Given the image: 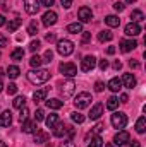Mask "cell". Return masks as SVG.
<instances>
[{
    "instance_id": "1",
    "label": "cell",
    "mask_w": 146,
    "mask_h": 147,
    "mask_svg": "<svg viewBox=\"0 0 146 147\" xmlns=\"http://www.w3.org/2000/svg\"><path fill=\"white\" fill-rule=\"evenodd\" d=\"M48 79H50V72L46 69H36L28 72V80L31 84H45Z\"/></svg>"
},
{
    "instance_id": "2",
    "label": "cell",
    "mask_w": 146,
    "mask_h": 147,
    "mask_svg": "<svg viewBox=\"0 0 146 147\" xmlns=\"http://www.w3.org/2000/svg\"><path fill=\"white\" fill-rule=\"evenodd\" d=\"M57 51L62 57H69L74 53V43L71 39H59L57 41Z\"/></svg>"
},
{
    "instance_id": "3",
    "label": "cell",
    "mask_w": 146,
    "mask_h": 147,
    "mask_svg": "<svg viewBox=\"0 0 146 147\" xmlns=\"http://www.w3.org/2000/svg\"><path fill=\"white\" fill-rule=\"evenodd\" d=\"M91 105V94L89 92H79L77 96H76V99H74V106L77 108V110H84V108H88Z\"/></svg>"
},
{
    "instance_id": "4",
    "label": "cell",
    "mask_w": 146,
    "mask_h": 147,
    "mask_svg": "<svg viewBox=\"0 0 146 147\" xmlns=\"http://www.w3.org/2000/svg\"><path fill=\"white\" fill-rule=\"evenodd\" d=\"M112 125L115 127V128H119V130H122L126 125H127V116H126V113H122V111H119V113H113L112 115Z\"/></svg>"
},
{
    "instance_id": "5",
    "label": "cell",
    "mask_w": 146,
    "mask_h": 147,
    "mask_svg": "<svg viewBox=\"0 0 146 147\" xmlns=\"http://www.w3.org/2000/svg\"><path fill=\"white\" fill-rule=\"evenodd\" d=\"M95 67H96V58L93 55H88L81 60V70L83 72H91Z\"/></svg>"
},
{
    "instance_id": "6",
    "label": "cell",
    "mask_w": 146,
    "mask_h": 147,
    "mask_svg": "<svg viewBox=\"0 0 146 147\" xmlns=\"http://www.w3.org/2000/svg\"><path fill=\"white\" fill-rule=\"evenodd\" d=\"M131 140V135H129V132H126V130H119L117 134H115V137H113V146H126L127 142Z\"/></svg>"
},
{
    "instance_id": "7",
    "label": "cell",
    "mask_w": 146,
    "mask_h": 147,
    "mask_svg": "<svg viewBox=\"0 0 146 147\" xmlns=\"http://www.w3.org/2000/svg\"><path fill=\"white\" fill-rule=\"evenodd\" d=\"M74 91H76V82H74L72 79L65 80V82L62 84V87H60V92H62L64 98H71L74 94Z\"/></svg>"
},
{
    "instance_id": "8",
    "label": "cell",
    "mask_w": 146,
    "mask_h": 147,
    "mask_svg": "<svg viewBox=\"0 0 146 147\" xmlns=\"http://www.w3.org/2000/svg\"><path fill=\"white\" fill-rule=\"evenodd\" d=\"M77 17L81 19V24H83V22H89V21L93 19V10H91L89 7H81V9L77 10Z\"/></svg>"
},
{
    "instance_id": "9",
    "label": "cell",
    "mask_w": 146,
    "mask_h": 147,
    "mask_svg": "<svg viewBox=\"0 0 146 147\" xmlns=\"http://www.w3.org/2000/svg\"><path fill=\"white\" fill-rule=\"evenodd\" d=\"M59 70L64 74L65 77H74V75L77 74V67H76L74 63H62V65L59 67Z\"/></svg>"
},
{
    "instance_id": "10",
    "label": "cell",
    "mask_w": 146,
    "mask_h": 147,
    "mask_svg": "<svg viewBox=\"0 0 146 147\" xmlns=\"http://www.w3.org/2000/svg\"><path fill=\"white\" fill-rule=\"evenodd\" d=\"M55 22H57V12H53V10H48V12H45V14H43V24H45L46 28L53 26Z\"/></svg>"
},
{
    "instance_id": "11",
    "label": "cell",
    "mask_w": 146,
    "mask_h": 147,
    "mask_svg": "<svg viewBox=\"0 0 146 147\" xmlns=\"http://www.w3.org/2000/svg\"><path fill=\"white\" fill-rule=\"evenodd\" d=\"M124 33H126L127 36H138V34L141 33V26H139L138 22H129V24L126 26Z\"/></svg>"
},
{
    "instance_id": "12",
    "label": "cell",
    "mask_w": 146,
    "mask_h": 147,
    "mask_svg": "<svg viewBox=\"0 0 146 147\" xmlns=\"http://www.w3.org/2000/svg\"><path fill=\"white\" fill-rule=\"evenodd\" d=\"M136 46H138V43H136L134 39H122V41H120V51H124V53L132 51Z\"/></svg>"
},
{
    "instance_id": "13",
    "label": "cell",
    "mask_w": 146,
    "mask_h": 147,
    "mask_svg": "<svg viewBox=\"0 0 146 147\" xmlns=\"http://www.w3.org/2000/svg\"><path fill=\"white\" fill-rule=\"evenodd\" d=\"M24 9H26V12L28 14H36L38 10H40V0H26V3H24Z\"/></svg>"
},
{
    "instance_id": "14",
    "label": "cell",
    "mask_w": 146,
    "mask_h": 147,
    "mask_svg": "<svg viewBox=\"0 0 146 147\" xmlns=\"http://www.w3.org/2000/svg\"><path fill=\"white\" fill-rule=\"evenodd\" d=\"M120 82H122L126 87L132 89V87L136 86V77H134L132 74H124V75H122V79H120Z\"/></svg>"
},
{
    "instance_id": "15",
    "label": "cell",
    "mask_w": 146,
    "mask_h": 147,
    "mask_svg": "<svg viewBox=\"0 0 146 147\" xmlns=\"http://www.w3.org/2000/svg\"><path fill=\"white\" fill-rule=\"evenodd\" d=\"M38 128H36V121L33 120H24L23 121V132L24 134H35Z\"/></svg>"
},
{
    "instance_id": "16",
    "label": "cell",
    "mask_w": 146,
    "mask_h": 147,
    "mask_svg": "<svg viewBox=\"0 0 146 147\" xmlns=\"http://www.w3.org/2000/svg\"><path fill=\"white\" fill-rule=\"evenodd\" d=\"M102 115H103V105H102V103H96V105L91 108V111H89V118H91V120H98Z\"/></svg>"
},
{
    "instance_id": "17",
    "label": "cell",
    "mask_w": 146,
    "mask_h": 147,
    "mask_svg": "<svg viewBox=\"0 0 146 147\" xmlns=\"http://www.w3.org/2000/svg\"><path fill=\"white\" fill-rule=\"evenodd\" d=\"M12 123V113L7 110V111H3V113H0V127H9Z\"/></svg>"
},
{
    "instance_id": "18",
    "label": "cell",
    "mask_w": 146,
    "mask_h": 147,
    "mask_svg": "<svg viewBox=\"0 0 146 147\" xmlns=\"http://www.w3.org/2000/svg\"><path fill=\"white\" fill-rule=\"evenodd\" d=\"M48 139H50V135L46 132H43V130H36L35 132V142L36 144H46Z\"/></svg>"
},
{
    "instance_id": "19",
    "label": "cell",
    "mask_w": 146,
    "mask_h": 147,
    "mask_svg": "<svg viewBox=\"0 0 146 147\" xmlns=\"http://www.w3.org/2000/svg\"><path fill=\"white\" fill-rule=\"evenodd\" d=\"M108 89L112 91V92H119V91L122 89V82H120V79H119V77H113V79H110Z\"/></svg>"
},
{
    "instance_id": "20",
    "label": "cell",
    "mask_w": 146,
    "mask_h": 147,
    "mask_svg": "<svg viewBox=\"0 0 146 147\" xmlns=\"http://www.w3.org/2000/svg\"><path fill=\"white\" fill-rule=\"evenodd\" d=\"M53 128H55V130H53V135H55V137H59V139H60V137H64V135L67 134V125H64V123H60V121H59Z\"/></svg>"
},
{
    "instance_id": "21",
    "label": "cell",
    "mask_w": 146,
    "mask_h": 147,
    "mask_svg": "<svg viewBox=\"0 0 146 147\" xmlns=\"http://www.w3.org/2000/svg\"><path fill=\"white\" fill-rule=\"evenodd\" d=\"M46 94H48V89H46V87H41V89H38V91H35V94H33V99H35V103H40V101H45Z\"/></svg>"
},
{
    "instance_id": "22",
    "label": "cell",
    "mask_w": 146,
    "mask_h": 147,
    "mask_svg": "<svg viewBox=\"0 0 146 147\" xmlns=\"http://www.w3.org/2000/svg\"><path fill=\"white\" fill-rule=\"evenodd\" d=\"M45 123H46L48 128H53V127L59 123V115H57V113H50V115L45 118Z\"/></svg>"
},
{
    "instance_id": "23",
    "label": "cell",
    "mask_w": 146,
    "mask_h": 147,
    "mask_svg": "<svg viewBox=\"0 0 146 147\" xmlns=\"http://www.w3.org/2000/svg\"><path fill=\"white\" fill-rule=\"evenodd\" d=\"M105 24L110 26V28H119L120 19H119L117 16H107V17H105Z\"/></svg>"
},
{
    "instance_id": "24",
    "label": "cell",
    "mask_w": 146,
    "mask_h": 147,
    "mask_svg": "<svg viewBox=\"0 0 146 147\" xmlns=\"http://www.w3.org/2000/svg\"><path fill=\"white\" fill-rule=\"evenodd\" d=\"M67 33L71 34H77V33H83V24L81 22H72L67 26Z\"/></svg>"
},
{
    "instance_id": "25",
    "label": "cell",
    "mask_w": 146,
    "mask_h": 147,
    "mask_svg": "<svg viewBox=\"0 0 146 147\" xmlns=\"http://www.w3.org/2000/svg\"><path fill=\"white\" fill-rule=\"evenodd\" d=\"M10 58H12L14 62H19V60H23V58H24V50H23V48H16V50L10 53Z\"/></svg>"
},
{
    "instance_id": "26",
    "label": "cell",
    "mask_w": 146,
    "mask_h": 147,
    "mask_svg": "<svg viewBox=\"0 0 146 147\" xmlns=\"http://www.w3.org/2000/svg\"><path fill=\"white\" fill-rule=\"evenodd\" d=\"M12 106H14L16 110H21V108H24V106H26V98H24V96H17V98L12 101Z\"/></svg>"
},
{
    "instance_id": "27",
    "label": "cell",
    "mask_w": 146,
    "mask_h": 147,
    "mask_svg": "<svg viewBox=\"0 0 146 147\" xmlns=\"http://www.w3.org/2000/svg\"><path fill=\"white\" fill-rule=\"evenodd\" d=\"M46 106H48L50 110H60V108L64 106V103H62L60 99H48V101H46Z\"/></svg>"
},
{
    "instance_id": "28",
    "label": "cell",
    "mask_w": 146,
    "mask_h": 147,
    "mask_svg": "<svg viewBox=\"0 0 146 147\" xmlns=\"http://www.w3.org/2000/svg\"><path fill=\"white\" fill-rule=\"evenodd\" d=\"M136 132H138V134H145L146 132V118L145 116H141V118L136 121Z\"/></svg>"
},
{
    "instance_id": "29",
    "label": "cell",
    "mask_w": 146,
    "mask_h": 147,
    "mask_svg": "<svg viewBox=\"0 0 146 147\" xmlns=\"http://www.w3.org/2000/svg\"><path fill=\"white\" fill-rule=\"evenodd\" d=\"M112 39H113V33H110V31H102V33H98V41H100V43L112 41Z\"/></svg>"
},
{
    "instance_id": "30",
    "label": "cell",
    "mask_w": 146,
    "mask_h": 147,
    "mask_svg": "<svg viewBox=\"0 0 146 147\" xmlns=\"http://www.w3.org/2000/svg\"><path fill=\"white\" fill-rule=\"evenodd\" d=\"M21 24H23V21H21L19 17H17V19H12V21L9 22V26H7V28H9V33H16Z\"/></svg>"
},
{
    "instance_id": "31",
    "label": "cell",
    "mask_w": 146,
    "mask_h": 147,
    "mask_svg": "<svg viewBox=\"0 0 146 147\" xmlns=\"http://www.w3.org/2000/svg\"><path fill=\"white\" fill-rule=\"evenodd\" d=\"M117 106H119V98H115V96H110L108 99H107V110L113 111Z\"/></svg>"
},
{
    "instance_id": "32",
    "label": "cell",
    "mask_w": 146,
    "mask_h": 147,
    "mask_svg": "<svg viewBox=\"0 0 146 147\" xmlns=\"http://www.w3.org/2000/svg\"><path fill=\"white\" fill-rule=\"evenodd\" d=\"M19 74H21V70H19V67H16V65H10V67L7 69V75H9L10 79H17Z\"/></svg>"
},
{
    "instance_id": "33",
    "label": "cell",
    "mask_w": 146,
    "mask_h": 147,
    "mask_svg": "<svg viewBox=\"0 0 146 147\" xmlns=\"http://www.w3.org/2000/svg\"><path fill=\"white\" fill-rule=\"evenodd\" d=\"M71 120H72L74 123H84L86 116L81 115V113H77V111H74V113H71Z\"/></svg>"
},
{
    "instance_id": "34",
    "label": "cell",
    "mask_w": 146,
    "mask_h": 147,
    "mask_svg": "<svg viewBox=\"0 0 146 147\" xmlns=\"http://www.w3.org/2000/svg\"><path fill=\"white\" fill-rule=\"evenodd\" d=\"M131 19H132V22H141V21L145 19V14H143L141 10H132Z\"/></svg>"
},
{
    "instance_id": "35",
    "label": "cell",
    "mask_w": 146,
    "mask_h": 147,
    "mask_svg": "<svg viewBox=\"0 0 146 147\" xmlns=\"http://www.w3.org/2000/svg\"><path fill=\"white\" fill-rule=\"evenodd\" d=\"M88 147H103V140H102V137H100V135H95V137L91 139V142L88 144Z\"/></svg>"
},
{
    "instance_id": "36",
    "label": "cell",
    "mask_w": 146,
    "mask_h": 147,
    "mask_svg": "<svg viewBox=\"0 0 146 147\" xmlns=\"http://www.w3.org/2000/svg\"><path fill=\"white\" fill-rule=\"evenodd\" d=\"M41 63H43V60H41V57H38V55H33L31 60H29V65H31V67H36V69H40Z\"/></svg>"
},
{
    "instance_id": "37",
    "label": "cell",
    "mask_w": 146,
    "mask_h": 147,
    "mask_svg": "<svg viewBox=\"0 0 146 147\" xmlns=\"http://www.w3.org/2000/svg\"><path fill=\"white\" fill-rule=\"evenodd\" d=\"M38 33V24H36V21H33L29 26H28V34H31V36H35Z\"/></svg>"
},
{
    "instance_id": "38",
    "label": "cell",
    "mask_w": 146,
    "mask_h": 147,
    "mask_svg": "<svg viewBox=\"0 0 146 147\" xmlns=\"http://www.w3.org/2000/svg\"><path fill=\"white\" fill-rule=\"evenodd\" d=\"M52 58H53V51H52V50H46L41 60H43L45 63H50V62H52Z\"/></svg>"
},
{
    "instance_id": "39",
    "label": "cell",
    "mask_w": 146,
    "mask_h": 147,
    "mask_svg": "<svg viewBox=\"0 0 146 147\" xmlns=\"http://www.w3.org/2000/svg\"><path fill=\"white\" fill-rule=\"evenodd\" d=\"M28 115H29V110L24 106V108H21V113H19V120H21V123L24 121V120H28Z\"/></svg>"
},
{
    "instance_id": "40",
    "label": "cell",
    "mask_w": 146,
    "mask_h": 147,
    "mask_svg": "<svg viewBox=\"0 0 146 147\" xmlns=\"http://www.w3.org/2000/svg\"><path fill=\"white\" fill-rule=\"evenodd\" d=\"M40 46H41V43H40L38 39H35V41H31V43H29V50H31L33 53H35V51H38V50H40Z\"/></svg>"
},
{
    "instance_id": "41",
    "label": "cell",
    "mask_w": 146,
    "mask_h": 147,
    "mask_svg": "<svg viewBox=\"0 0 146 147\" xmlns=\"http://www.w3.org/2000/svg\"><path fill=\"white\" fill-rule=\"evenodd\" d=\"M41 120H45V111L36 110V113H35V121H41Z\"/></svg>"
},
{
    "instance_id": "42",
    "label": "cell",
    "mask_w": 146,
    "mask_h": 147,
    "mask_svg": "<svg viewBox=\"0 0 146 147\" xmlns=\"http://www.w3.org/2000/svg\"><path fill=\"white\" fill-rule=\"evenodd\" d=\"M17 92V86L14 84V82H10L9 86H7V94H16Z\"/></svg>"
},
{
    "instance_id": "43",
    "label": "cell",
    "mask_w": 146,
    "mask_h": 147,
    "mask_svg": "<svg viewBox=\"0 0 146 147\" xmlns=\"http://www.w3.org/2000/svg\"><path fill=\"white\" fill-rule=\"evenodd\" d=\"M103 128H105V125H103V123H98V125L93 128V134H95V135H98V134H102V132H103Z\"/></svg>"
},
{
    "instance_id": "44",
    "label": "cell",
    "mask_w": 146,
    "mask_h": 147,
    "mask_svg": "<svg viewBox=\"0 0 146 147\" xmlns=\"http://www.w3.org/2000/svg\"><path fill=\"white\" fill-rule=\"evenodd\" d=\"M113 9H115L117 12H122V10L126 9V5H124L122 2H115V3H113Z\"/></svg>"
},
{
    "instance_id": "45",
    "label": "cell",
    "mask_w": 146,
    "mask_h": 147,
    "mask_svg": "<svg viewBox=\"0 0 146 147\" xmlns=\"http://www.w3.org/2000/svg\"><path fill=\"white\" fill-rule=\"evenodd\" d=\"M103 89H105V84H103V82H96V84H95V91H96V92H102Z\"/></svg>"
},
{
    "instance_id": "46",
    "label": "cell",
    "mask_w": 146,
    "mask_h": 147,
    "mask_svg": "<svg viewBox=\"0 0 146 147\" xmlns=\"http://www.w3.org/2000/svg\"><path fill=\"white\" fill-rule=\"evenodd\" d=\"M107 69H108V62H107V60H100V70L105 72Z\"/></svg>"
},
{
    "instance_id": "47",
    "label": "cell",
    "mask_w": 146,
    "mask_h": 147,
    "mask_svg": "<svg viewBox=\"0 0 146 147\" xmlns=\"http://www.w3.org/2000/svg\"><path fill=\"white\" fill-rule=\"evenodd\" d=\"M40 3L45 5V7H52V5L55 3V0H40Z\"/></svg>"
},
{
    "instance_id": "48",
    "label": "cell",
    "mask_w": 146,
    "mask_h": 147,
    "mask_svg": "<svg viewBox=\"0 0 146 147\" xmlns=\"http://www.w3.org/2000/svg\"><path fill=\"white\" fill-rule=\"evenodd\" d=\"M89 39H91V33H84V31H83V39H81V41H83V43H88Z\"/></svg>"
},
{
    "instance_id": "49",
    "label": "cell",
    "mask_w": 146,
    "mask_h": 147,
    "mask_svg": "<svg viewBox=\"0 0 146 147\" xmlns=\"http://www.w3.org/2000/svg\"><path fill=\"white\" fill-rule=\"evenodd\" d=\"M60 3H62L64 9H69V7L72 5V0H60Z\"/></svg>"
},
{
    "instance_id": "50",
    "label": "cell",
    "mask_w": 146,
    "mask_h": 147,
    "mask_svg": "<svg viewBox=\"0 0 146 147\" xmlns=\"http://www.w3.org/2000/svg\"><path fill=\"white\" fill-rule=\"evenodd\" d=\"M7 43H9V39L0 33V46H7Z\"/></svg>"
},
{
    "instance_id": "51",
    "label": "cell",
    "mask_w": 146,
    "mask_h": 147,
    "mask_svg": "<svg viewBox=\"0 0 146 147\" xmlns=\"http://www.w3.org/2000/svg\"><path fill=\"white\" fill-rule=\"evenodd\" d=\"M60 147H76V144H74L72 140H65V142L60 144Z\"/></svg>"
},
{
    "instance_id": "52",
    "label": "cell",
    "mask_w": 146,
    "mask_h": 147,
    "mask_svg": "<svg viewBox=\"0 0 146 147\" xmlns=\"http://www.w3.org/2000/svg\"><path fill=\"white\" fill-rule=\"evenodd\" d=\"M129 67H131V69H138V67H139V63H138L136 60H131V62H129Z\"/></svg>"
},
{
    "instance_id": "53",
    "label": "cell",
    "mask_w": 146,
    "mask_h": 147,
    "mask_svg": "<svg viewBox=\"0 0 146 147\" xmlns=\"http://www.w3.org/2000/svg\"><path fill=\"white\" fill-rule=\"evenodd\" d=\"M113 69H115V70H120V69H122V63H120L119 60H117V62H113Z\"/></svg>"
},
{
    "instance_id": "54",
    "label": "cell",
    "mask_w": 146,
    "mask_h": 147,
    "mask_svg": "<svg viewBox=\"0 0 146 147\" xmlns=\"http://www.w3.org/2000/svg\"><path fill=\"white\" fill-rule=\"evenodd\" d=\"M129 101V96L127 94H120V103H127Z\"/></svg>"
},
{
    "instance_id": "55",
    "label": "cell",
    "mask_w": 146,
    "mask_h": 147,
    "mask_svg": "<svg viewBox=\"0 0 146 147\" xmlns=\"http://www.w3.org/2000/svg\"><path fill=\"white\" fill-rule=\"evenodd\" d=\"M46 41H50V43H52V41H55V34H53V33L46 34Z\"/></svg>"
},
{
    "instance_id": "56",
    "label": "cell",
    "mask_w": 146,
    "mask_h": 147,
    "mask_svg": "<svg viewBox=\"0 0 146 147\" xmlns=\"http://www.w3.org/2000/svg\"><path fill=\"white\" fill-rule=\"evenodd\" d=\"M127 147H141V146H139V142H138V140H132L131 144H127Z\"/></svg>"
},
{
    "instance_id": "57",
    "label": "cell",
    "mask_w": 146,
    "mask_h": 147,
    "mask_svg": "<svg viewBox=\"0 0 146 147\" xmlns=\"http://www.w3.org/2000/svg\"><path fill=\"white\" fill-rule=\"evenodd\" d=\"M107 53H108V55H113V53H115V46H108V48H107Z\"/></svg>"
},
{
    "instance_id": "58",
    "label": "cell",
    "mask_w": 146,
    "mask_h": 147,
    "mask_svg": "<svg viewBox=\"0 0 146 147\" xmlns=\"http://www.w3.org/2000/svg\"><path fill=\"white\" fill-rule=\"evenodd\" d=\"M5 24V17L3 16H0V26H3Z\"/></svg>"
},
{
    "instance_id": "59",
    "label": "cell",
    "mask_w": 146,
    "mask_h": 147,
    "mask_svg": "<svg viewBox=\"0 0 146 147\" xmlns=\"http://www.w3.org/2000/svg\"><path fill=\"white\" fill-rule=\"evenodd\" d=\"M45 147H53V146H52L50 142H46V144H45Z\"/></svg>"
},
{
    "instance_id": "60",
    "label": "cell",
    "mask_w": 146,
    "mask_h": 147,
    "mask_svg": "<svg viewBox=\"0 0 146 147\" xmlns=\"http://www.w3.org/2000/svg\"><path fill=\"white\" fill-rule=\"evenodd\" d=\"M2 91H3V84L0 82V92H2Z\"/></svg>"
},
{
    "instance_id": "61",
    "label": "cell",
    "mask_w": 146,
    "mask_h": 147,
    "mask_svg": "<svg viewBox=\"0 0 146 147\" xmlns=\"http://www.w3.org/2000/svg\"><path fill=\"white\" fill-rule=\"evenodd\" d=\"M126 2H127V3H134L136 0H126Z\"/></svg>"
},
{
    "instance_id": "62",
    "label": "cell",
    "mask_w": 146,
    "mask_h": 147,
    "mask_svg": "<svg viewBox=\"0 0 146 147\" xmlns=\"http://www.w3.org/2000/svg\"><path fill=\"white\" fill-rule=\"evenodd\" d=\"M105 147H115L113 144H105Z\"/></svg>"
},
{
    "instance_id": "63",
    "label": "cell",
    "mask_w": 146,
    "mask_h": 147,
    "mask_svg": "<svg viewBox=\"0 0 146 147\" xmlns=\"http://www.w3.org/2000/svg\"><path fill=\"white\" fill-rule=\"evenodd\" d=\"M0 147H7V146H5V144H3V142H2V140H0Z\"/></svg>"
},
{
    "instance_id": "64",
    "label": "cell",
    "mask_w": 146,
    "mask_h": 147,
    "mask_svg": "<svg viewBox=\"0 0 146 147\" xmlns=\"http://www.w3.org/2000/svg\"><path fill=\"white\" fill-rule=\"evenodd\" d=\"M0 75H3V70H2V69H0Z\"/></svg>"
}]
</instances>
